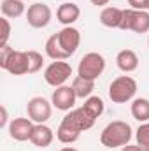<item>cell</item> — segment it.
Returning <instances> with one entry per match:
<instances>
[{
	"label": "cell",
	"instance_id": "6da1fadb",
	"mask_svg": "<svg viewBox=\"0 0 149 151\" xmlns=\"http://www.w3.org/2000/svg\"><path fill=\"white\" fill-rule=\"evenodd\" d=\"M104 109H105V104L100 97L91 95L90 99H86L81 107L69 111L62 119L56 130L58 141L63 144H74L82 132L90 130L95 125V121L104 114Z\"/></svg>",
	"mask_w": 149,
	"mask_h": 151
},
{
	"label": "cell",
	"instance_id": "7a4b0ae2",
	"mask_svg": "<svg viewBox=\"0 0 149 151\" xmlns=\"http://www.w3.org/2000/svg\"><path fill=\"white\" fill-rule=\"evenodd\" d=\"M132 135H133L132 127L126 121L116 119V121H111L109 125H105V128L100 134V142H102V146H105L109 150L123 148V146L130 144Z\"/></svg>",
	"mask_w": 149,
	"mask_h": 151
},
{
	"label": "cell",
	"instance_id": "3957f363",
	"mask_svg": "<svg viewBox=\"0 0 149 151\" xmlns=\"http://www.w3.org/2000/svg\"><path fill=\"white\" fill-rule=\"evenodd\" d=\"M137 81L130 76H119L116 77L109 86V99L114 104H126L135 99L137 93Z\"/></svg>",
	"mask_w": 149,
	"mask_h": 151
},
{
	"label": "cell",
	"instance_id": "277c9868",
	"mask_svg": "<svg viewBox=\"0 0 149 151\" xmlns=\"http://www.w3.org/2000/svg\"><path fill=\"white\" fill-rule=\"evenodd\" d=\"M104 70H105V58H104V55H100L97 51L86 53L79 60V65H77V76L93 79V81L104 74Z\"/></svg>",
	"mask_w": 149,
	"mask_h": 151
},
{
	"label": "cell",
	"instance_id": "5b68a950",
	"mask_svg": "<svg viewBox=\"0 0 149 151\" xmlns=\"http://www.w3.org/2000/svg\"><path fill=\"white\" fill-rule=\"evenodd\" d=\"M121 30H130L135 34H148L149 32V12L137 9H123V21Z\"/></svg>",
	"mask_w": 149,
	"mask_h": 151
},
{
	"label": "cell",
	"instance_id": "8992f818",
	"mask_svg": "<svg viewBox=\"0 0 149 151\" xmlns=\"http://www.w3.org/2000/svg\"><path fill=\"white\" fill-rule=\"evenodd\" d=\"M72 76V67L70 63H67L65 60H54L51 62L46 70H44V81L53 86V88H58V86H63Z\"/></svg>",
	"mask_w": 149,
	"mask_h": 151
},
{
	"label": "cell",
	"instance_id": "52a82bcc",
	"mask_svg": "<svg viewBox=\"0 0 149 151\" xmlns=\"http://www.w3.org/2000/svg\"><path fill=\"white\" fill-rule=\"evenodd\" d=\"M53 113V104L44 97H34L27 104V114L34 123H46Z\"/></svg>",
	"mask_w": 149,
	"mask_h": 151
},
{
	"label": "cell",
	"instance_id": "ba28073f",
	"mask_svg": "<svg viewBox=\"0 0 149 151\" xmlns=\"http://www.w3.org/2000/svg\"><path fill=\"white\" fill-rule=\"evenodd\" d=\"M75 100H77V95H75L74 88L72 86H67V84L54 88V91L51 95L53 107H56L58 111H63V113H69V111L74 109Z\"/></svg>",
	"mask_w": 149,
	"mask_h": 151
},
{
	"label": "cell",
	"instance_id": "9c48e42d",
	"mask_svg": "<svg viewBox=\"0 0 149 151\" xmlns=\"http://www.w3.org/2000/svg\"><path fill=\"white\" fill-rule=\"evenodd\" d=\"M51 16H53V12H51L49 5L42 4V2L32 4L28 7V11H27V21H28V25L32 28H44V27H47L49 21H51Z\"/></svg>",
	"mask_w": 149,
	"mask_h": 151
},
{
	"label": "cell",
	"instance_id": "30bf717a",
	"mask_svg": "<svg viewBox=\"0 0 149 151\" xmlns=\"http://www.w3.org/2000/svg\"><path fill=\"white\" fill-rule=\"evenodd\" d=\"M4 70H7L12 76H25L30 74V58H28V51H12L9 60L5 62V65L2 67Z\"/></svg>",
	"mask_w": 149,
	"mask_h": 151
},
{
	"label": "cell",
	"instance_id": "8fae6325",
	"mask_svg": "<svg viewBox=\"0 0 149 151\" xmlns=\"http://www.w3.org/2000/svg\"><path fill=\"white\" fill-rule=\"evenodd\" d=\"M34 127L35 123L30 119V118H14L7 130H9V137L18 141V142H25V141H30V135L34 132Z\"/></svg>",
	"mask_w": 149,
	"mask_h": 151
},
{
	"label": "cell",
	"instance_id": "7c38bea8",
	"mask_svg": "<svg viewBox=\"0 0 149 151\" xmlns=\"http://www.w3.org/2000/svg\"><path fill=\"white\" fill-rule=\"evenodd\" d=\"M56 35H58V42H60L62 49L69 56H72L81 44V32L75 27H63Z\"/></svg>",
	"mask_w": 149,
	"mask_h": 151
},
{
	"label": "cell",
	"instance_id": "4fadbf2b",
	"mask_svg": "<svg viewBox=\"0 0 149 151\" xmlns=\"http://www.w3.org/2000/svg\"><path fill=\"white\" fill-rule=\"evenodd\" d=\"M81 16V9L74 2H65L56 9V19L63 27H72Z\"/></svg>",
	"mask_w": 149,
	"mask_h": 151
},
{
	"label": "cell",
	"instance_id": "5bb4252c",
	"mask_svg": "<svg viewBox=\"0 0 149 151\" xmlns=\"http://www.w3.org/2000/svg\"><path fill=\"white\" fill-rule=\"evenodd\" d=\"M54 141V134L53 130L46 125V123H35L34 127V132L30 135V142L37 148H47L51 146Z\"/></svg>",
	"mask_w": 149,
	"mask_h": 151
},
{
	"label": "cell",
	"instance_id": "9a60e30c",
	"mask_svg": "<svg viewBox=\"0 0 149 151\" xmlns=\"http://www.w3.org/2000/svg\"><path fill=\"white\" fill-rule=\"evenodd\" d=\"M116 65L125 74H130L139 69V56L133 49H121L116 55Z\"/></svg>",
	"mask_w": 149,
	"mask_h": 151
},
{
	"label": "cell",
	"instance_id": "2e32d148",
	"mask_svg": "<svg viewBox=\"0 0 149 151\" xmlns=\"http://www.w3.org/2000/svg\"><path fill=\"white\" fill-rule=\"evenodd\" d=\"M123 21V9L119 7H104L100 12V23L107 28H119Z\"/></svg>",
	"mask_w": 149,
	"mask_h": 151
},
{
	"label": "cell",
	"instance_id": "e0dca14e",
	"mask_svg": "<svg viewBox=\"0 0 149 151\" xmlns=\"http://www.w3.org/2000/svg\"><path fill=\"white\" fill-rule=\"evenodd\" d=\"M0 9H2V16L11 18V19L19 18L27 12V5L23 0H2Z\"/></svg>",
	"mask_w": 149,
	"mask_h": 151
},
{
	"label": "cell",
	"instance_id": "ac0fdd59",
	"mask_svg": "<svg viewBox=\"0 0 149 151\" xmlns=\"http://www.w3.org/2000/svg\"><path fill=\"white\" fill-rule=\"evenodd\" d=\"M70 86L74 88L77 99L86 100V99H90V97H91V93H93V90H95V81H93V79L81 77V76H75Z\"/></svg>",
	"mask_w": 149,
	"mask_h": 151
},
{
	"label": "cell",
	"instance_id": "d6986e66",
	"mask_svg": "<svg viewBox=\"0 0 149 151\" xmlns=\"http://www.w3.org/2000/svg\"><path fill=\"white\" fill-rule=\"evenodd\" d=\"M130 111H132V116H133L139 123L149 121V100L148 99H142V97L133 99Z\"/></svg>",
	"mask_w": 149,
	"mask_h": 151
},
{
	"label": "cell",
	"instance_id": "ffe728a7",
	"mask_svg": "<svg viewBox=\"0 0 149 151\" xmlns=\"http://www.w3.org/2000/svg\"><path fill=\"white\" fill-rule=\"evenodd\" d=\"M46 55L54 62V60H67V58H70L63 49H62V46H60V42H58V35L54 34V35H51V37L46 40Z\"/></svg>",
	"mask_w": 149,
	"mask_h": 151
},
{
	"label": "cell",
	"instance_id": "44dd1931",
	"mask_svg": "<svg viewBox=\"0 0 149 151\" xmlns=\"http://www.w3.org/2000/svg\"><path fill=\"white\" fill-rule=\"evenodd\" d=\"M135 139H137V144L142 148V151H149V121L140 123V127L135 132Z\"/></svg>",
	"mask_w": 149,
	"mask_h": 151
},
{
	"label": "cell",
	"instance_id": "7402d4cb",
	"mask_svg": "<svg viewBox=\"0 0 149 151\" xmlns=\"http://www.w3.org/2000/svg\"><path fill=\"white\" fill-rule=\"evenodd\" d=\"M28 58H30V74L39 72V70L42 69V65H44V58H42V55H40L39 51L30 49V51H28Z\"/></svg>",
	"mask_w": 149,
	"mask_h": 151
},
{
	"label": "cell",
	"instance_id": "603a6c76",
	"mask_svg": "<svg viewBox=\"0 0 149 151\" xmlns=\"http://www.w3.org/2000/svg\"><path fill=\"white\" fill-rule=\"evenodd\" d=\"M0 23H2V39H0V46H5L7 42H9V37H11V23H9V18H4L2 16V19H0Z\"/></svg>",
	"mask_w": 149,
	"mask_h": 151
},
{
	"label": "cell",
	"instance_id": "cb8c5ba5",
	"mask_svg": "<svg viewBox=\"0 0 149 151\" xmlns=\"http://www.w3.org/2000/svg\"><path fill=\"white\" fill-rule=\"evenodd\" d=\"M130 9H137V11H148L149 9V0H128Z\"/></svg>",
	"mask_w": 149,
	"mask_h": 151
},
{
	"label": "cell",
	"instance_id": "d4e9b609",
	"mask_svg": "<svg viewBox=\"0 0 149 151\" xmlns=\"http://www.w3.org/2000/svg\"><path fill=\"white\" fill-rule=\"evenodd\" d=\"M0 127L2 128H5V127H9L7 125V109L2 106V119H0Z\"/></svg>",
	"mask_w": 149,
	"mask_h": 151
},
{
	"label": "cell",
	"instance_id": "484cf974",
	"mask_svg": "<svg viewBox=\"0 0 149 151\" xmlns=\"http://www.w3.org/2000/svg\"><path fill=\"white\" fill-rule=\"evenodd\" d=\"M121 151H142V148L139 144H126L121 148Z\"/></svg>",
	"mask_w": 149,
	"mask_h": 151
},
{
	"label": "cell",
	"instance_id": "4316f807",
	"mask_svg": "<svg viewBox=\"0 0 149 151\" xmlns=\"http://www.w3.org/2000/svg\"><path fill=\"white\" fill-rule=\"evenodd\" d=\"M93 5H97V7H104V5H107L109 4V0H90Z\"/></svg>",
	"mask_w": 149,
	"mask_h": 151
},
{
	"label": "cell",
	"instance_id": "83f0119b",
	"mask_svg": "<svg viewBox=\"0 0 149 151\" xmlns=\"http://www.w3.org/2000/svg\"><path fill=\"white\" fill-rule=\"evenodd\" d=\"M60 151H79V150H75V148H72V146H65V148H62Z\"/></svg>",
	"mask_w": 149,
	"mask_h": 151
},
{
	"label": "cell",
	"instance_id": "f1b7e54d",
	"mask_svg": "<svg viewBox=\"0 0 149 151\" xmlns=\"http://www.w3.org/2000/svg\"><path fill=\"white\" fill-rule=\"evenodd\" d=\"M148 46H149V39H148Z\"/></svg>",
	"mask_w": 149,
	"mask_h": 151
},
{
	"label": "cell",
	"instance_id": "f546056e",
	"mask_svg": "<svg viewBox=\"0 0 149 151\" xmlns=\"http://www.w3.org/2000/svg\"><path fill=\"white\" fill-rule=\"evenodd\" d=\"M23 2H25V0H23Z\"/></svg>",
	"mask_w": 149,
	"mask_h": 151
},
{
	"label": "cell",
	"instance_id": "4dcf8cb0",
	"mask_svg": "<svg viewBox=\"0 0 149 151\" xmlns=\"http://www.w3.org/2000/svg\"><path fill=\"white\" fill-rule=\"evenodd\" d=\"M148 11H149V9H148Z\"/></svg>",
	"mask_w": 149,
	"mask_h": 151
}]
</instances>
